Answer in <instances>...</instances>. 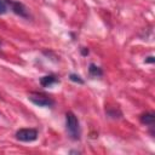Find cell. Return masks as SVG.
I'll return each instance as SVG.
<instances>
[{"mask_svg": "<svg viewBox=\"0 0 155 155\" xmlns=\"http://www.w3.org/2000/svg\"><path fill=\"white\" fill-rule=\"evenodd\" d=\"M8 10V2L7 0H0V15H5Z\"/></svg>", "mask_w": 155, "mask_h": 155, "instance_id": "obj_10", "label": "cell"}, {"mask_svg": "<svg viewBox=\"0 0 155 155\" xmlns=\"http://www.w3.org/2000/svg\"><path fill=\"white\" fill-rule=\"evenodd\" d=\"M69 79L73 81V82H76V84H80V85H82L85 81L81 79V76L80 75H78V74H74V73H71L70 75H69Z\"/></svg>", "mask_w": 155, "mask_h": 155, "instance_id": "obj_8", "label": "cell"}, {"mask_svg": "<svg viewBox=\"0 0 155 155\" xmlns=\"http://www.w3.org/2000/svg\"><path fill=\"white\" fill-rule=\"evenodd\" d=\"M28 99L36 107H52L54 104L53 99H51L50 97L45 94H40V93H30Z\"/></svg>", "mask_w": 155, "mask_h": 155, "instance_id": "obj_2", "label": "cell"}, {"mask_svg": "<svg viewBox=\"0 0 155 155\" xmlns=\"http://www.w3.org/2000/svg\"><path fill=\"white\" fill-rule=\"evenodd\" d=\"M81 53H82L84 56H86V54H88V50H87L86 47H82V48H81Z\"/></svg>", "mask_w": 155, "mask_h": 155, "instance_id": "obj_12", "label": "cell"}, {"mask_svg": "<svg viewBox=\"0 0 155 155\" xmlns=\"http://www.w3.org/2000/svg\"><path fill=\"white\" fill-rule=\"evenodd\" d=\"M140 122L148 126H154L155 122V114L154 113H145L140 115Z\"/></svg>", "mask_w": 155, "mask_h": 155, "instance_id": "obj_6", "label": "cell"}, {"mask_svg": "<svg viewBox=\"0 0 155 155\" xmlns=\"http://www.w3.org/2000/svg\"><path fill=\"white\" fill-rule=\"evenodd\" d=\"M57 82H59V80L54 75H45V76H42L40 79V85L42 87H50L51 85L57 84Z\"/></svg>", "mask_w": 155, "mask_h": 155, "instance_id": "obj_5", "label": "cell"}, {"mask_svg": "<svg viewBox=\"0 0 155 155\" xmlns=\"http://www.w3.org/2000/svg\"><path fill=\"white\" fill-rule=\"evenodd\" d=\"M16 138L21 142H34L38 138V131L35 128H21L16 132Z\"/></svg>", "mask_w": 155, "mask_h": 155, "instance_id": "obj_3", "label": "cell"}, {"mask_svg": "<svg viewBox=\"0 0 155 155\" xmlns=\"http://www.w3.org/2000/svg\"><path fill=\"white\" fill-rule=\"evenodd\" d=\"M88 74H90L92 78H99V76L103 75V70H102L99 67H97L96 64L91 63V64L88 65Z\"/></svg>", "mask_w": 155, "mask_h": 155, "instance_id": "obj_7", "label": "cell"}, {"mask_svg": "<svg viewBox=\"0 0 155 155\" xmlns=\"http://www.w3.org/2000/svg\"><path fill=\"white\" fill-rule=\"evenodd\" d=\"M145 63H154L155 62V59H154V57L153 56H149V57H147L145 58V61H144Z\"/></svg>", "mask_w": 155, "mask_h": 155, "instance_id": "obj_11", "label": "cell"}, {"mask_svg": "<svg viewBox=\"0 0 155 155\" xmlns=\"http://www.w3.org/2000/svg\"><path fill=\"white\" fill-rule=\"evenodd\" d=\"M107 114L110 117H113V119H116V117H120L121 116V111L117 110V109H108L107 110Z\"/></svg>", "mask_w": 155, "mask_h": 155, "instance_id": "obj_9", "label": "cell"}, {"mask_svg": "<svg viewBox=\"0 0 155 155\" xmlns=\"http://www.w3.org/2000/svg\"><path fill=\"white\" fill-rule=\"evenodd\" d=\"M0 45H1V40H0Z\"/></svg>", "mask_w": 155, "mask_h": 155, "instance_id": "obj_13", "label": "cell"}, {"mask_svg": "<svg viewBox=\"0 0 155 155\" xmlns=\"http://www.w3.org/2000/svg\"><path fill=\"white\" fill-rule=\"evenodd\" d=\"M7 2H8V6L11 7V10H12L13 13H16V15H18L21 17H24V18L29 17L28 11H27V7L22 2H19V1H12V0H7Z\"/></svg>", "mask_w": 155, "mask_h": 155, "instance_id": "obj_4", "label": "cell"}, {"mask_svg": "<svg viewBox=\"0 0 155 155\" xmlns=\"http://www.w3.org/2000/svg\"><path fill=\"white\" fill-rule=\"evenodd\" d=\"M65 127H67V131H68L71 139H74V140L80 139V133H81L80 132V124H79V120L73 111H68L65 114Z\"/></svg>", "mask_w": 155, "mask_h": 155, "instance_id": "obj_1", "label": "cell"}]
</instances>
